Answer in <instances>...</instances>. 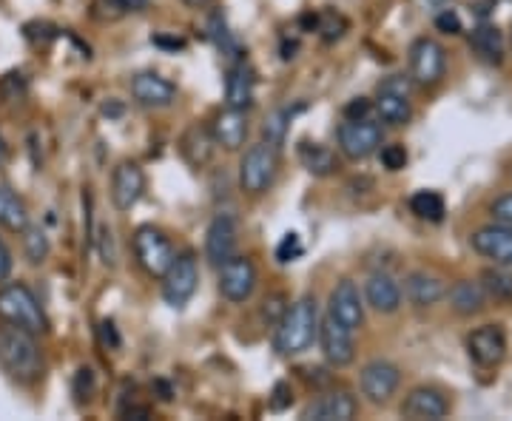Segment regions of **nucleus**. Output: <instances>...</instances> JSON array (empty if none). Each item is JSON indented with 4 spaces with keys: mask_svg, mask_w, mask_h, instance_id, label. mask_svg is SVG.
<instances>
[{
    "mask_svg": "<svg viewBox=\"0 0 512 421\" xmlns=\"http://www.w3.org/2000/svg\"><path fill=\"white\" fill-rule=\"evenodd\" d=\"M319 333V308L313 296H302L288 311L282 313V319L274 325V350L279 356L291 359L305 350H311Z\"/></svg>",
    "mask_w": 512,
    "mask_h": 421,
    "instance_id": "f257e3e1",
    "label": "nucleus"
},
{
    "mask_svg": "<svg viewBox=\"0 0 512 421\" xmlns=\"http://www.w3.org/2000/svg\"><path fill=\"white\" fill-rule=\"evenodd\" d=\"M0 367L18 382H37L43 376V353L37 333L18 325H0Z\"/></svg>",
    "mask_w": 512,
    "mask_h": 421,
    "instance_id": "f03ea898",
    "label": "nucleus"
},
{
    "mask_svg": "<svg viewBox=\"0 0 512 421\" xmlns=\"http://www.w3.org/2000/svg\"><path fill=\"white\" fill-rule=\"evenodd\" d=\"M0 322L32 330L37 336L49 330V319H46V313L40 308L37 296L23 282H12V285L0 288Z\"/></svg>",
    "mask_w": 512,
    "mask_h": 421,
    "instance_id": "7ed1b4c3",
    "label": "nucleus"
},
{
    "mask_svg": "<svg viewBox=\"0 0 512 421\" xmlns=\"http://www.w3.org/2000/svg\"><path fill=\"white\" fill-rule=\"evenodd\" d=\"M279 174V151L268 143H256L239 163V188L251 197L265 194Z\"/></svg>",
    "mask_w": 512,
    "mask_h": 421,
    "instance_id": "20e7f679",
    "label": "nucleus"
},
{
    "mask_svg": "<svg viewBox=\"0 0 512 421\" xmlns=\"http://www.w3.org/2000/svg\"><path fill=\"white\" fill-rule=\"evenodd\" d=\"M163 299L171 308H185L191 302V296L197 293L200 285V268H197V257L191 251H185L180 257L171 259L168 271L163 276Z\"/></svg>",
    "mask_w": 512,
    "mask_h": 421,
    "instance_id": "39448f33",
    "label": "nucleus"
},
{
    "mask_svg": "<svg viewBox=\"0 0 512 421\" xmlns=\"http://www.w3.org/2000/svg\"><path fill=\"white\" fill-rule=\"evenodd\" d=\"M134 257H137L140 268L148 276H163L168 271V265H171V259L177 257V254H174V245L168 242V237L160 228L140 225L134 231Z\"/></svg>",
    "mask_w": 512,
    "mask_h": 421,
    "instance_id": "423d86ee",
    "label": "nucleus"
},
{
    "mask_svg": "<svg viewBox=\"0 0 512 421\" xmlns=\"http://www.w3.org/2000/svg\"><path fill=\"white\" fill-rule=\"evenodd\" d=\"M382 126L373 123L370 117L365 120H345L339 131H336V140H339V151L359 163V160H367L370 154H376L379 146H382Z\"/></svg>",
    "mask_w": 512,
    "mask_h": 421,
    "instance_id": "0eeeda50",
    "label": "nucleus"
},
{
    "mask_svg": "<svg viewBox=\"0 0 512 421\" xmlns=\"http://www.w3.org/2000/svg\"><path fill=\"white\" fill-rule=\"evenodd\" d=\"M447 69V55L433 37H419L410 46V80L416 86H436Z\"/></svg>",
    "mask_w": 512,
    "mask_h": 421,
    "instance_id": "6e6552de",
    "label": "nucleus"
},
{
    "mask_svg": "<svg viewBox=\"0 0 512 421\" xmlns=\"http://www.w3.org/2000/svg\"><path fill=\"white\" fill-rule=\"evenodd\" d=\"M256 291V268L248 257L225 259L220 265V293L231 305L248 302Z\"/></svg>",
    "mask_w": 512,
    "mask_h": 421,
    "instance_id": "1a4fd4ad",
    "label": "nucleus"
},
{
    "mask_svg": "<svg viewBox=\"0 0 512 421\" xmlns=\"http://www.w3.org/2000/svg\"><path fill=\"white\" fill-rule=\"evenodd\" d=\"M319 348H322V356L330 367H348L353 359H356V345H353V330L345 328L339 319L333 316H325L319 319Z\"/></svg>",
    "mask_w": 512,
    "mask_h": 421,
    "instance_id": "9d476101",
    "label": "nucleus"
},
{
    "mask_svg": "<svg viewBox=\"0 0 512 421\" xmlns=\"http://www.w3.org/2000/svg\"><path fill=\"white\" fill-rule=\"evenodd\" d=\"M399 382H402V370L393 365V362H384V359L367 362L362 367V376H359L362 396L373 404L390 402V396L399 390Z\"/></svg>",
    "mask_w": 512,
    "mask_h": 421,
    "instance_id": "9b49d317",
    "label": "nucleus"
},
{
    "mask_svg": "<svg viewBox=\"0 0 512 421\" xmlns=\"http://www.w3.org/2000/svg\"><path fill=\"white\" fill-rule=\"evenodd\" d=\"M146 194V171L131 160H123V163L114 168L111 174V202L117 211H131L137 202L143 200Z\"/></svg>",
    "mask_w": 512,
    "mask_h": 421,
    "instance_id": "f8f14e48",
    "label": "nucleus"
},
{
    "mask_svg": "<svg viewBox=\"0 0 512 421\" xmlns=\"http://www.w3.org/2000/svg\"><path fill=\"white\" fill-rule=\"evenodd\" d=\"M128 89H131L134 103L143 106V109H168L177 100V86L154 72L134 74Z\"/></svg>",
    "mask_w": 512,
    "mask_h": 421,
    "instance_id": "ddd939ff",
    "label": "nucleus"
},
{
    "mask_svg": "<svg viewBox=\"0 0 512 421\" xmlns=\"http://www.w3.org/2000/svg\"><path fill=\"white\" fill-rule=\"evenodd\" d=\"M328 313L333 319H339L345 328L359 330L365 325V305H362V293L356 288L353 279H342L333 291H330Z\"/></svg>",
    "mask_w": 512,
    "mask_h": 421,
    "instance_id": "4468645a",
    "label": "nucleus"
},
{
    "mask_svg": "<svg viewBox=\"0 0 512 421\" xmlns=\"http://www.w3.org/2000/svg\"><path fill=\"white\" fill-rule=\"evenodd\" d=\"M237 220L231 214H217L211 225H208V234H205V257L214 268H220L225 259H231L237 254Z\"/></svg>",
    "mask_w": 512,
    "mask_h": 421,
    "instance_id": "2eb2a0df",
    "label": "nucleus"
},
{
    "mask_svg": "<svg viewBox=\"0 0 512 421\" xmlns=\"http://www.w3.org/2000/svg\"><path fill=\"white\" fill-rule=\"evenodd\" d=\"M473 251L481 254L484 259H490L495 265H504L512 268V228L510 225H487V228H478L476 234L470 237Z\"/></svg>",
    "mask_w": 512,
    "mask_h": 421,
    "instance_id": "dca6fc26",
    "label": "nucleus"
},
{
    "mask_svg": "<svg viewBox=\"0 0 512 421\" xmlns=\"http://www.w3.org/2000/svg\"><path fill=\"white\" fill-rule=\"evenodd\" d=\"M467 350L478 367H498L507 356V336L498 325H484L470 333Z\"/></svg>",
    "mask_w": 512,
    "mask_h": 421,
    "instance_id": "f3484780",
    "label": "nucleus"
},
{
    "mask_svg": "<svg viewBox=\"0 0 512 421\" xmlns=\"http://www.w3.org/2000/svg\"><path fill=\"white\" fill-rule=\"evenodd\" d=\"M359 413V402L348 390H330L305 407L302 419L308 421H353Z\"/></svg>",
    "mask_w": 512,
    "mask_h": 421,
    "instance_id": "a211bd4d",
    "label": "nucleus"
},
{
    "mask_svg": "<svg viewBox=\"0 0 512 421\" xmlns=\"http://www.w3.org/2000/svg\"><path fill=\"white\" fill-rule=\"evenodd\" d=\"M447 410L450 404L436 387H416L407 393L402 404V416L410 421H439L447 416Z\"/></svg>",
    "mask_w": 512,
    "mask_h": 421,
    "instance_id": "6ab92c4d",
    "label": "nucleus"
},
{
    "mask_svg": "<svg viewBox=\"0 0 512 421\" xmlns=\"http://www.w3.org/2000/svg\"><path fill=\"white\" fill-rule=\"evenodd\" d=\"M254 92H256V80H254V72H251V66H248L245 60L231 63L228 77H225V106L248 111L251 106H254Z\"/></svg>",
    "mask_w": 512,
    "mask_h": 421,
    "instance_id": "aec40b11",
    "label": "nucleus"
},
{
    "mask_svg": "<svg viewBox=\"0 0 512 421\" xmlns=\"http://www.w3.org/2000/svg\"><path fill=\"white\" fill-rule=\"evenodd\" d=\"M211 134L217 140V146L225 151H239L245 146V137H248V117L242 109H228L220 111L211 123Z\"/></svg>",
    "mask_w": 512,
    "mask_h": 421,
    "instance_id": "412c9836",
    "label": "nucleus"
},
{
    "mask_svg": "<svg viewBox=\"0 0 512 421\" xmlns=\"http://www.w3.org/2000/svg\"><path fill=\"white\" fill-rule=\"evenodd\" d=\"M367 305L376 313H396L402 308V288L393 276L373 274L365 285Z\"/></svg>",
    "mask_w": 512,
    "mask_h": 421,
    "instance_id": "4be33fe9",
    "label": "nucleus"
},
{
    "mask_svg": "<svg viewBox=\"0 0 512 421\" xmlns=\"http://www.w3.org/2000/svg\"><path fill=\"white\" fill-rule=\"evenodd\" d=\"M214 146H217V140H214L211 129H205L200 123L188 126V131L183 134V140H180V151H183V157L188 160V165H194V168H202V165L211 163Z\"/></svg>",
    "mask_w": 512,
    "mask_h": 421,
    "instance_id": "5701e85b",
    "label": "nucleus"
},
{
    "mask_svg": "<svg viewBox=\"0 0 512 421\" xmlns=\"http://www.w3.org/2000/svg\"><path fill=\"white\" fill-rule=\"evenodd\" d=\"M404 293H407L410 305H416V308H430V305H436L447 291H444V282H441V279L424 274V271H416V274H410L404 279Z\"/></svg>",
    "mask_w": 512,
    "mask_h": 421,
    "instance_id": "b1692460",
    "label": "nucleus"
},
{
    "mask_svg": "<svg viewBox=\"0 0 512 421\" xmlns=\"http://www.w3.org/2000/svg\"><path fill=\"white\" fill-rule=\"evenodd\" d=\"M484 302H487V293L481 288V282L461 279L450 288V308L458 316H476V313L484 311Z\"/></svg>",
    "mask_w": 512,
    "mask_h": 421,
    "instance_id": "393cba45",
    "label": "nucleus"
},
{
    "mask_svg": "<svg viewBox=\"0 0 512 421\" xmlns=\"http://www.w3.org/2000/svg\"><path fill=\"white\" fill-rule=\"evenodd\" d=\"M296 154H299L302 168H305L308 174H313V177H330V174H336V168H339L336 154H333L328 146H322V143H299Z\"/></svg>",
    "mask_w": 512,
    "mask_h": 421,
    "instance_id": "a878e982",
    "label": "nucleus"
},
{
    "mask_svg": "<svg viewBox=\"0 0 512 421\" xmlns=\"http://www.w3.org/2000/svg\"><path fill=\"white\" fill-rule=\"evenodd\" d=\"M470 49H473L484 63L498 66V63L504 60V37H501V32H498L495 26L481 23L478 29H473V35H470Z\"/></svg>",
    "mask_w": 512,
    "mask_h": 421,
    "instance_id": "bb28decb",
    "label": "nucleus"
},
{
    "mask_svg": "<svg viewBox=\"0 0 512 421\" xmlns=\"http://www.w3.org/2000/svg\"><path fill=\"white\" fill-rule=\"evenodd\" d=\"M0 225L6 231H15V234H20L29 225V208H26V202L20 200L12 188H3V185H0Z\"/></svg>",
    "mask_w": 512,
    "mask_h": 421,
    "instance_id": "cd10ccee",
    "label": "nucleus"
},
{
    "mask_svg": "<svg viewBox=\"0 0 512 421\" xmlns=\"http://www.w3.org/2000/svg\"><path fill=\"white\" fill-rule=\"evenodd\" d=\"M376 111H379V117H382L387 126H407L410 117H413L410 97L390 92H379V97H376Z\"/></svg>",
    "mask_w": 512,
    "mask_h": 421,
    "instance_id": "c85d7f7f",
    "label": "nucleus"
},
{
    "mask_svg": "<svg viewBox=\"0 0 512 421\" xmlns=\"http://www.w3.org/2000/svg\"><path fill=\"white\" fill-rule=\"evenodd\" d=\"M481 288L484 293L501 302V305H510L512 302V274L504 268V265H495V268H487L481 274Z\"/></svg>",
    "mask_w": 512,
    "mask_h": 421,
    "instance_id": "c756f323",
    "label": "nucleus"
},
{
    "mask_svg": "<svg viewBox=\"0 0 512 421\" xmlns=\"http://www.w3.org/2000/svg\"><path fill=\"white\" fill-rule=\"evenodd\" d=\"M410 211L427 222H441L444 220V197L439 191H416L410 197Z\"/></svg>",
    "mask_w": 512,
    "mask_h": 421,
    "instance_id": "7c9ffc66",
    "label": "nucleus"
},
{
    "mask_svg": "<svg viewBox=\"0 0 512 421\" xmlns=\"http://www.w3.org/2000/svg\"><path fill=\"white\" fill-rule=\"evenodd\" d=\"M20 234H23V251H26V259H29L32 265H43V262L49 259V251H52L46 231H43L40 225H32V222H29Z\"/></svg>",
    "mask_w": 512,
    "mask_h": 421,
    "instance_id": "2f4dec72",
    "label": "nucleus"
},
{
    "mask_svg": "<svg viewBox=\"0 0 512 421\" xmlns=\"http://www.w3.org/2000/svg\"><path fill=\"white\" fill-rule=\"evenodd\" d=\"M208 32H211V40L217 43V49H220L222 55L228 57V60H242V52H239V43L234 40V35L228 32V23L222 18V12H214L211 15V23H208Z\"/></svg>",
    "mask_w": 512,
    "mask_h": 421,
    "instance_id": "473e14b6",
    "label": "nucleus"
},
{
    "mask_svg": "<svg viewBox=\"0 0 512 421\" xmlns=\"http://www.w3.org/2000/svg\"><path fill=\"white\" fill-rule=\"evenodd\" d=\"M288 123H291V109H274L265 117V126H262V137L268 146H274L276 151L285 143V134H288Z\"/></svg>",
    "mask_w": 512,
    "mask_h": 421,
    "instance_id": "72a5a7b5",
    "label": "nucleus"
},
{
    "mask_svg": "<svg viewBox=\"0 0 512 421\" xmlns=\"http://www.w3.org/2000/svg\"><path fill=\"white\" fill-rule=\"evenodd\" d=\"M97 251H100V259H103V265L106 268H114L117 265V248H114V231H111L109 225H100V231H97Z\"/></svg>",
    "mask_w": 512,
    "mask_h": 421,
    "instance_id": "f704fd0d",
    "label": "nucleus"
},
{
    "mask_svg": "<svg viewBox=\"0 0 512 421\" xmlns=\"http://www.w3.org/2000/svg\"><path fill=\"white\" fill-rule=\"evenodd\" d=\"M379 160H382L387 171H402L404 165H407V148L402 143H390V146L382 148Z\"/></svg>",
    "mask_w": 512,
    "mask_h": 421,
    "instance_id": "c9c22d12",
    "label": "nucleus"
},
{
    "mask_svg": "<svg viewBox=\"0 0 512 421\" xmlns=\"http://www.w3.org/2000/svg\"><path fill=\"white\" fill-rule=\"evenodd\" d=\"M345 29H348L345 18H339V15H333V12H325L322 20H319V32H322V37H325L328 43L339 40V37L345 35Z\"/></svg>",
    "mask_w": 512,
    "mask_h": 421,
    "instance_id": "e433bc0d",
    "label": "nucleus"
},
{
    "mask_svg": "<svg viewBox=\"0 0 512 421\" xmlns=\"http://www.w3.org/2000/svg\"><path fill=\"white\" fill-rule=\"evenodd\" d=\"M296 257H302V242H299V234H285V239L279 242L276 248V262L288 265Z\"/></svg>",
    "mask_w": 512,
    "mask_h": 421,
    "instance_id": "4c0bfd02",
    "label": "nucleus"
},
{
    "mask_svg": "<svg viewBox=\"0 0 512 421\" xmlns=\"http://www.w3.org/2000/svg\"><path fill=\"white\" fill-rule=\"evenodd\" d=\"M94 393V373L89 367H80L77 370V379H74V396L77 402H89Z\"/></svg>",
    "mask_w": 512,
    "mask_h": 421,
    "instance_id": "58836bf2",
    "label": "nucleus"
},
{
    "mask_svg": "<svg viewBox=\"0 0 512 421\" xmlns=\"http://www.w3.org/2000/svg\"><path fill=\"white\" fill-rule=\"evenodd\" d=\"M285 311H288V299H285L282 293H274V296H268V299H265L262 316H265V322H268V325H276Z\"/></svg>",
    "mask_w": 512,
    "mask_h": 421,
    "instance_id": "ea45409f",
    "label": "nucleus"
},
{
    "mask_svg": "<svg viewBox=\"0 0 512 421\" xmlns=\"http://www.w3.org/2000/svg\"><path fill=\"white\" fill-rule=\"evenodd\" d=\"M379 92L410 97V92H413V80H410V77H404V74H393V77H387L384 83H379Z\"/></svg>",
    "mask_w": 512,
    "mask_h": 421,
    "instance_id": "a19ab883",
    "label": "nucleus"
},
{
    "mask_svg": "<svg viewBox=\"0 0 512 421\" xmlns=\"http://www.w3.org/2000/svg\"><path fill=\"white\" fill-rule=\"evenodd\" d=\"M291 402H293V390H291V385H288V382H276L274 385V393H271V410H274V413H282V410H288V407H291Z\"/></svg>",
    "mask_w": 512,
    "mask_h": 421,
    "instance_id": "79ce46f5",
    "label": "nucleus"
},
{
    "mask_svg": "<svg viewBox=\"0 0 512 421\" xmlns=\"http://www.w3.org/2000/svg\"><path fill=\"white\" fill-rule=\"evenodd\" d=\"M490 214L498 225H510L512 228V194H504L490 205Z\"/></svg>",
    "mask_w": 512,
    "mask_h": 421,
    "instance_id": "37998d69",
    "label": "nucleus"
},
{
    "mask_svg": "<svg viewBox=\"0 0 512 421\" xmlns=\"http://www.w3.org/2000/svg\"><path fill=\"white\" fill-rule=\"evenodd\" d=\"M436 29L447 32V35H458L461 32V18H458L453 9H444V12L436 15Z\"/></svg>",
    "mask_w": 512,
    "mask_h": 421,
    "instance_id": "c03bdc74",
    "label": "nucleus"
},
{
    "mask_svg": "<svg viewBox=\"0 0 512 421\" xmlns=\"http://www.w3.org/2000/svg\"><path fill=\"white\" fill-rule=\"evenodd\" d=\"M370 100L367 97H356V100H350L348 106H345V120H365L367 114H370Z\"/></svg>",
    "mask_w": 512,
    "mask_h": 421,
    "instance_id": "a18cd8bd",
    "label": "nucleus"
},
{
    "mask_svg": "<svg viewBox=\"0 0 512 421\" xmlns=\"http://www.w3.org/2000/svg\"><path fill=\"white\" fill-rule=\"evenodd\" d=\"M111 9H114V18L126 15V12H143L148 6V0H106Z\"/></svg>",
    "mask_w": 512,
    "mask_h": 421,
    "instance_id": "49530a36",
    "label": "nucleus"
},
{
    "mask_svg": "<svg viewBox=\"0 0 512 421\" xmlns=\"http://www.w3.org/2000/svg\"><path fill=\"white\" fill-rule=\"evenodd\" d=\"M12 268H15V259H12V251L9 245L0 239V282H6L12 276Z\"/></svg>",
    "mask_w": 512,
    "mask_h": 421,
    "instance_id": "de8ad7c7",
    "label": "nucleus"
},
{
    "mask_svg": "<svg viewBox=\"0 0 512 421\" xmlns=\"http://www.w3.org/2000/svg\"><path fill=\"white\" fill-rule=\"evenodd\" d=\"M100 339H103V345L106 348H117L120 345V336H117V328H114V322H100Z\"/></svg>",
    "mask_w": 512,
    "mask_h": 421,
    "instance_id": "09e8293b",
    "label": "nucleus"
},
{
    "mask_svg": "<svg viewBox=\"0 0 512 421\" xmlns=\"http://www.w3.org/2000/svg\"><path fill=\"white\" fill-rule=\"evenodd\" d=\"M123 416H128V419H148V416H151V410H148V407H137V404H134V407H126V410H123Z\"/></svg>",
    "mask_w": 512,
    "mask_h": 421,
    "instance_id": "8fccbe9b",
    "label": "nucleus"
},
{
    "mask_svg": "<svg viewBox=\"0 0 512 421\" xmlns=\"http://www.w3.org/2000/svg\"><path fill=\"white\" fill-rule=\"evenodd\" d=\"M151 40H154L157 46H171V49H183L185 46L183 40H165V37H151Z\"/></svg>",
    "mask_w": 512,
    "mask_h": 421,
    "instance_id": "3c124183",
    "label": "nucleus"
},
{
    "mask_svg": "<svg viewBox=\"0 0 512 421\" xmlns=\"http://www.w3.org/2000/svg\"><path fill=\"white\" fill-rule=\"evenodd\" d=\"M157 390H160V393H163V396H160V399H163V402H171V396H174V393H171V387L165 385V382H157Z\"/></svg>",
    "mask_w": 512,
    "mask_h": 421,
    "instance_id": "603ef678",
    "label": "nucleus"
},
{
    "mask_svg": "<svg viewBox=\"0 0 512 421\" xmlns=\"http://www.w3.org/2000/svg\"><path fill=\"white\" fill-rule=\"evenodd\" d=\"M6 160H9V146H6V140L0 137V168L6 165Z\"/></svg>",
    "mask_w": 512,
    "mask_h": 421,
    "instance_id": "864d4df0",
    "label": "nucleus"
},
{
    "mask_svg": "<svg viewBox=\"0 0 512 421\" xmlns=\"http://www.w3.org/2000/svg\"><path fill=\"white\" fill-rule=\"evenodd\" d=\"M183 3L188 6V9H205V6H208L211 0H183Z\"/></svg>",
    "mask_w": 512,
    "mask_h": 421,
    "instance_id": "5fc2aeb1",
    "label": "nucleus"
},
{
    "mask_svg": "<svg viewBox=\"0 0 512 421\" xmlns=\"http://www.w3.org/2000/svg\"><path fill=\"white\" fill-rule=\"evenodd\" d=\"M430 3H436V6H439V3H444V0H430Z\"/></svg>",
    "mask_w": 512,
    "mask_h": 421,
    "instance_id": "6e6d98bb",
    "label": "nucleus"
}]
</instances>
